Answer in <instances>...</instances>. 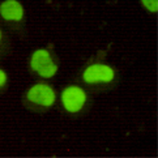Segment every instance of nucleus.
I'll use <instances>...</instances> for the list:
<instances>
[{
	"instance_id": "nucleus-1",
	"label": "nucleus",
	"mask_w": 158,
	"mask_h": 158,
	"mask_svg": "<svg viewBox=\"0 0 158 158\" xmlns=\"http://www.w3.org/2000/svg\"><path fill=\"white\" fill-rule=\"evenodd\" d=\"M31 68L34 69L38 75H41L42 77H52L56 71H58V67L52 61V59L50 58V54L46 50H37V51L33 54L31 56Z\"/></svg>"
},
{
	"instance_id": "nucleus-2",
	"label": "nucleus",
	"mask_w": 158,
	"mask_h": 158,
	"mask_svg": "<svg viewBox=\"0 0 158 158\" xmlns=\"http://www.w3.org/2000/svg\"><path fill=\"white\" fill-rule=\"evenodd\" d=\"M63 105L69 112H77L82 109L84 103L86 101V94L81 88L69 86L61 94Z\"/></svg>"
},
{
	"instance_id": "nucleus-3",
	"label": "nucleus",
	"mask_w": 158,
	"mask_h": 158,
	"mask_svg": "<svg viewBox=\"0 0 158 158\" xmlns=\"http://www.w3.org/2000/svg\"><path fill=\"white\" fill-rule=\"evenodd\" d=\"M84 80L89 84L109 82L114 78V71L111 67L105 64H93L88 67L84 72Z\"/></svg>"
},
{
	"instance_id": "nucleus-4",
	"label": "nucleus",
	"mask_w": 158,
	"mask_h": 158,
	"mask_svg": "<svg viewBox=\"0 0 158 158\" xmlns=\"http://www.w3.org/2000/svg\"><path fill=\"white\" fill-rule=\"evenodd\" d=\"M27 99L37 105L51 106L55 102V92L48 85L38 84L27 92Z\"/></svg>"
},
{
	"instance_id": "nucleus-5",
	"label": "nucleus",
	"mask_w": 158,
	"mask_h": 158,
	"mask_svg": "<svg viewBox=\"0 0 158 158\" xmlns=\"http://www.w3.org/2000/svg\"><path fill=\"white\" fill-rule=\"evenodd\" d=\"M0 15L5 20L20 21L22 19V16H24V8L16 0H5L0 5Z\"/></svg>"
},
{
	"instance_id": "nucleus-6",
	"label": "nucleus",
	"mask_w": 158,
	"mask_h": 158,
	"mask_svg": "<svg viewBox=\"0 0 158 158\" xmlns=\"http://www.w3.org/2000/svg\"><path fill=\"white\" fill-rule=\"evenodd\" d=\"M144 4V7L150 10V12H157L158 9V0H141Z\"/></svg>"
},
{
	"instance_id": "nucleus-7",
	"label": "nucleus",
	"mask_w": 158,
	"mask_h": 158,
	"mask_svg": "<svg viewBox=\"0 0 158 158\" xmlns=\"http://www.w3.org/2000/svg\"><path fill=\"white\" fill-rule=\"evenodd\" d=\"M5 81H7V76H5V73L0 69V86H3Z\"/></svg>"
},
{
	"instance_id": "nucleus-8",
	"label": "nucleus",
	"mask_w": 158,
	"mask_h": 158,
	"mask_svg": "<svg viewBox=\"0 0 158 158\" xmlns=\"http://www.w3.org/2000/svg\"><path fill=\"white\" fill-rule=\"evenodd\" d=\"M0 41H2V30H0Z\"/></svg>"
}]
</instances>
